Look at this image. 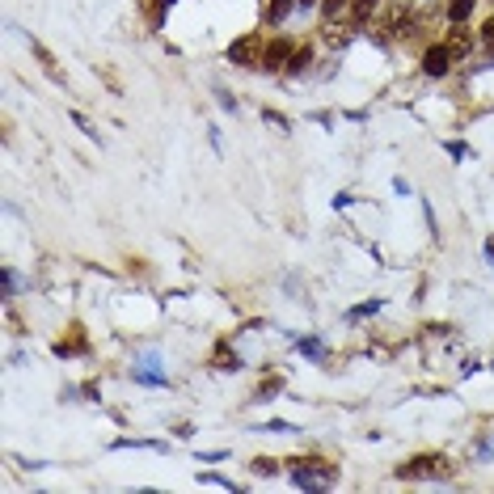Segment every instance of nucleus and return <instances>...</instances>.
I'll return each mask as SVG.
<instances>
[{"mask_svg": "<svg viewBox=\"0 0 494 494\" xmlns=\"http://www.w3.org/2000/svg\"><path fill=\"white\" fill-rule=\"evenodd\" d=\"M292 482L300 486V490H321V486H334L338 482V469L334 465H326V461H317V457H296L292 461Z\"/></svg>", "mask_w": 494, "mask_h": 494, "instance_id": "f257e3e1", "label": "nucleus"}, {"mask_svg": "<svg viewBox=\"0 0 494 494\" xmlns=\"http://www.w3.org/2000/svg\"><path fill=\"white\" fill-rule=\"evenodd\" d=\"M292 38H275V42H266L262 47V55H258V68H266V72H279V68H288V59H292Z\"/></svg>", "mask_w": 494, "mask_h": 494, "instance_id": "f03ea898", "label": "nucleus"}, {"mask_svg": "<svg viewBox=\"0 0 494 494\" xmlns=\"http://www.w3.org/2000/svg\"><path fill=\"white\" fill-rule=\"evenodd\" d=\"M448 68H452V51H448L444 42H436V47H427V51H423V72H427L431 80L448 76Z\"/></svg>", "mask_w": 494, "mask_h": 494, "instance_id": "7ed1b4c3", "label": "nucleus"}, {"mask_svg": "<svg viewBox=\"0 0 494 494\" xmlns=\"http://www.w3.org/2000/svg\"><path fill=\"white\" fill-rule=\"evenodd\" d=\"M444 457H419V461H410L406 469H397V478H436V474H444Z\"/></svg>", "mask_w": 494, "mask_h": 494, "instance_id": "20e7f679", "label": "nucleus"}, {"mask_svg": "<svg viewBox=\"0 0 494 494\" xmlns=\"http://www.w3.org/2000/svg\"><path fill=\"white\" fill-rule=\"evenodd\" d=\"M444 47L452 51V59H469V55H474V34H469V25H465V21L452 25V34H448Z\"/></svg>", "mask_w": 494, "mask_h": 494, "instance_id": "39448f33", "label": "nucleus"}, {"mask_svg": "<svg viewBox=\"0 0 494 494\" xmlns=\"http://www.w3.org/2000/svg\"><path fill=\"white\" fill-rule=\"evenodd\" d=\"M258 55H262V51H258V38H249V34H245V38H237V42L228 47V59H233L237 68H249V63H258Z\"/></svg>", "mask_w": 494, "mask_h": 494, "instance_id": "423d86ee", "label": "nucleus"}, {"mask_svg": "<svg viewBox=\"0 0 494 494\" xmlns=\"http://www.w3.org/2000/svg\"><path fill=\"white\" fill-rule=\"evenodd\" d=\"M309 68H313V47H296V51H292V59H288V68H283V72H288V76H304V72H309Z\"/></svg>", "mask_w": 494, "mask_h": 494, "instance_id": "0eeeda50", "label": "nucleus"}, {"mask_svg": "<svg viewBox=\"0 0 494 494\" xmlns=\"http://www.w3.org/2000/svg\"><path fill=\"white\" fill-rule=\"evenodd\" d=\"M216 368H220V372H241L245 364H241V355H237V351L220 347V351H216Z\"/></svg>", "mask_w": 494, "mask_h": 494, "instance_id": "6e6552de", "label": "nucleus"}, {"mask_svg": "<svg viewBox=\"0 0 494 494\" xmlns=\"http://www.w3.org/2000/svg\"><path fill=\"white\" fill-rule=\"evenodd\" d=\"M469 17H474V0H448V21L452 25H461Z\"/></svg>", "mask_w": 494, "mask_h": 494, "instance_id": "1a4fd4ad", "label": "nucleus"}, {"mask_svg": "<svg viewBox=\"0 0 494 494\" xmlns=\"http://www.w3.org/2000/svg\"><path fill=\"white\" fill-rule=\"evenodd\" d=\"M292 8H296V0H271V4H266V21H271V25H279V21H288V13H292Z\"/></svg>", "mask_w": 494, "mask_h": 494, "instance_id": "9d476101", "label": "nucleus"}, {"mask_svg": "<svg viewBox=\"0 0 494 494\" xmlns=\"http://www.w3.org/2000/svg\"><path fill=\"white\" fill-rule=\"evenodd\" d=\"M351 8V0H321V13H326V21L330 25H338V17Z\"/></svg>", "mask_w": 494, "mask_h": 494, "instance_id": "9b49d317", "label": "nucleus"}, {"mask_svg": "<svg viewBox=\"0 0 494 494\" xmlns=\"http://www.w3.org/2000/svg\"><path fill=\"white\" fill-rule=\"evenodd\" d=\"M296 347H300L309 359H326V347H321V338H296Z\"/></svg>", "mask_w": 494, "mask_h": 494, "instance_id": "f8f14e48", "label": "nucleus"}, {"mask_svg": "<svg viewBox=\"0 0 494 494\" xmlns=\"http://www.w3.org/2000/svg\"><path fill=\"white\" fill-rule=\"evenodd\" d=\"M376 4H381V0H351V13H355V21H368V17L376 13Z\"/></svg>", "mask_w": 494, "mask_h": 494, "instance_id": "ddd939ff", "label": "nucleus"}, {"mask_svg": "<svg viewBox=\"0 0 494 494\" xmlns=\"http://www.w3.org/2000/svg\"><path fill=\"white\" fill-rule=\"evenodd\" d=\"M372 313H381V300H368V304H355V309L347 313V321H359V317H372Z\"/></svg>", "mask_w": 494, "mask_h": 494, "instance_id": "4468645a", "label": "nucleus"}, {"mask_svg": "<svg viewBox=\"0 0 494 494\" xmlns=\"http://www.w3.org/2000/svg\"><path fill=\"white\" fill-rule=\"evenodd\" d=\"M131 376H135V381H140V385H169V381H165V376H161V372H152V368H135V372H131Z\"/></svg>", "mask_w": 494, "mask_h": 494, "instance_id": "2eb2a0df", "label": "nucleus"}, {"mask_svg": "<svg viewBox=\"0 0 494 494\" xmlns=\"http://www.w3.org/2000/svg\"><path fill=\"white\" fill-rule=\"evenodd\" d=\"M254 431H275V436H296L300 427H292V423H283V419H275V423H262V427H254Z\"/></svg>", "mask_w": 494, "mask_h": 494, "instance_id": "dca6fc26", "label": "nucleus"}, {"mask_svg": "<svg viewBox=\"0 0 494 494\" xmlns=\"http://www.w3.org/2000/svg\"><path fill=\"white\" fill-rule=\"evenodd\" d=\"M254 474H258V478H271V474H279V465H275L271 457H258V461H254Z\"/></svg>", "mask_w": 494, "mask_h": 494, "instance_id": "f3484780", "label": "nucleus"}, {"mask_svg": "<svg viewBox=\"0 0 494 494\" xmlns=\"http://www.w3.org/2000/svg\"><path fill=\"white\" fill-rule=\"evenodd\" d=\"M114 448H165V444H152V440H114Z\"/></svg>", "mask_w": 494, "mask_h": 494, "instance_id": "a211bd4d", "label": "nucleus"}, {"mask_svg": "<svg viewBox=\"0 0 494 494\" xmlns=\"http://www.w3.org/2000/svg\"><path fill=\"white\" fill-rule=\"evenodd\" d=\"M216 101H220V106H224L228 114H237V110H241V106H237V97H228L224 89H216Z\"/></svg>", "mask_w": 494, "mask_h": 494, "instance_id": "6ab92c4d", "label": "nucleus"}, {"mask_svg": "<svg viewBox=\"0 0 494 494\" xmlns=\"http://www.w3.org/2000/svg\"><path fill=\"white\" fill-rule=\"evenodd\" d=\"M279 389H283V381H271V385H262V389H258V402H271Z\"/></svg>", "mask_w": 494, "mask_h": 494, "instance_id": "aec40b11", "label": "nucleus"}, {"mask_svg": "<svg viewBox=\"0 0 494 494\" xmlns=\"http://www.w3.org/2000/svg\"><path fill=\"white\" fill-rule=\"evenodd\" d=\"M444 148H448V156H469V148H465V144H461V140H448V144H444Z\"/></svg>", "mask_w": 494, "mask_h": 494, "instance_id": "412c9836", "label": "nucleus"}, {"mask_svg": "<svg viewBox=\"0 0 494 494\" xmlns=\"http://www.w3.org/2000/svg\"><path fill=\"white\" fill-rule=\"evenodd\" d=\"M482 42H486V47L494 51V17L486 21V25H482Z\"/></svg>", "mask_w": 494, "mask_h": 494, "instance_id": "4be33fe9", "label": "nucleus"}, {"mask_svg": "<svg viewBox=\"0 0 494 494\" xmlns=\"http://www.w3.org/2000/svg\"><path fill=\"white\" fill-rule=\"evenodd\" d=\"M262 118H271V123H275V127H288V118H283V114H279V110H262Z\"/></svg>", "mask_w": 494, "mask_h": 494, "instance_id": "5701e85b", "label": "nucleus"}, {"mask_svg": "<svg viewBox=\"0 0 494 494\" xmlns=\"http://www.w3.org/2000/svg\"><path fill=\"white\" fill-rule=\"evenodd\" d=\"M13 288H17V275H13V271L4 266V296H13Z\"/></svg>", "mask_w": 494, "mask_h": 494, "instance_id": "b1692460", "label": "nucleus"}, {"mask_svg": "<svg viewBox=\"0 0 494 494\" xmlns=\"http://www.w3.org/2000/svg\"><path fill=\"white\" fill-rule=\"evenodd\" d=\"M486 258H490V266H494V237H486Z\"/></svg>", "mask_w": 494, "mask_h": 494, "instance_id": "393cba45", "label": "nucleus"}, {"mask_svg": "<svg viewBox=\"0 0 494 494\" xmlns=\"http://www.w3.org/2000/svg\"><path fill=\"white\" fill-rule=\"evenodd\" d=\"M313 4H317V0H296V8H313Z\"/></svg>", "mask_w": 494, "mask_h": 494, "instance_id": "a878e982", "label": "nucleus"}]
</instances>
